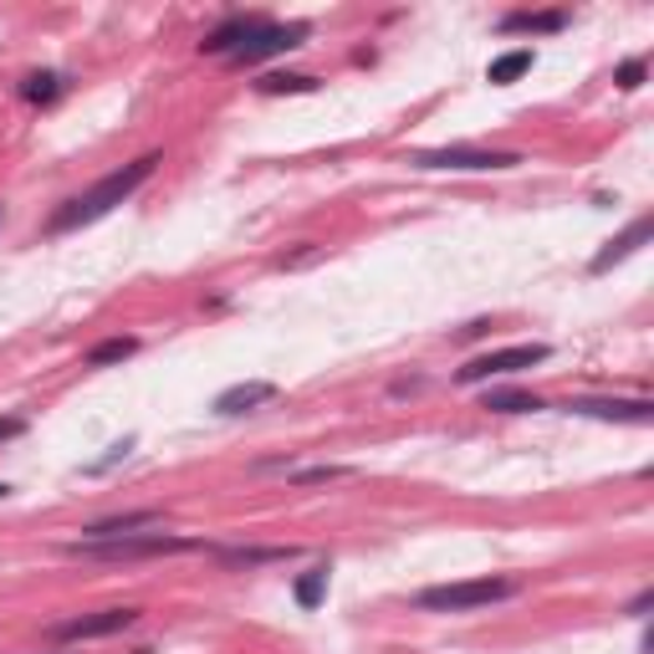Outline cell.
<instances>
[{"instance_id": "cell-18", "label": "cell", "mask_w": 654, "mask_h": 654, "mask_svg": "<svg viewBox=\"0 0 654 654\" xmlns=\"http://www.w3.org/2000/svg\"><path fill=\"white\" fill-rule=\"evenodd\" d=\"M292 558V548H226L220 552V562H230V568H256V562H287Z\"/></svg>"}, {"instance_id": "cell-16", "label": "cell", "mask_w": 654, "mask_h": 654, "mask_svg": "<svg viewBox=\"0 0 654 654\" xmlns=\"http://www.w3.org/2000/svg\"><path fill=\"white\" fill-rule=\"evenodd\" d=\"M256 93H261V97H281V93H318V77H308V72H267V77L256 82Z\"/></svg>"}, {"instance_id": "cell-2", "label": "cell", "mask_w": 654, "mask_h": 654, "mask_svg": "<svg viewBox=\"0 0 654 654\" xmlns=\"http://www.w3.org/2000/svg\"><path fill=\"white\" fill-rule=\"evenodd\" d=\"M205 542L169 532H134V537H107V542H68V558L82 562H138V558H174V552H200ZM210 552V548H205Z\"/></svg>"}, {"instance_id": "cell-21", "label": "cell", "mask_w": 654, "mask_h": 654, "mask_svg": "<svg viewBox=\"0 0 654 654\" xmlns=\"http://www.w3.org/2000/svg\"><path fill=\"white\" fill-rule=\"evenodd\" d=\"M644 77H650V68H644V56H629V62H619V72H614V82L624 87V93L644 87Z\"/></svg>"}, {"instance_id": "cell-13", "label": "cell", "mask_w": 654, "mask_h": 654, "mask_svg": "<svg viewBox=\"0 0 654 654\" xmlns=\"http://www.w3.org/2000/svg\"><path fill=\"white\" fill-rule=\"evenodd\" d=\"M277 399V384H267V378H251V384H236L226 388L220 399H215V414H246V409H261V404Z\"/></svg>"}, {"instance_id": "cell-6", "label": "cell", "mask_w": 654, "mask_h": 654, "mask_svg": "<svg viewBox=\"0 0 654 654\" xmlns=\"http://www.w3.org/2000/svg\"><path fill=\"white\" fill-rule=\"evenodd\" d=\"M414 169H517L521 154L507 148H425V154H409Z\"/></svg>"}, {"instance_id": "cell-5", "label": "cell", "mask_w": 654, "mask_h": 654, "mask_svg": "<svg viewBox=\"0 0 654 654\" xmlns=\"http://www.w3.org/2000/svg\"><path fill=\"white\" fill-rule=\"evenodd\" d=\"M308 37H312L308 21H287V27H281V21H261V27L251 31V41L230 52V62H241V68H256V62H267V56L297 52V46H302Z\"/></svg>"}, {"instance_id": "cell-22", "label": "cell", "mask_w": 654, "mask_h": 654, "mask_svg": "<svg viewBox=\"0 0 654 654\" xmlns=\"http://www.w3.org/2000/svg\"><path fill=\"white\" fill-rule=\"evenodd\" d=\"M343 476H353L347 466H318V470H297L292 481L297 486H318V481H343Z\"/></svg>"}, {"instance_id": "cell-7", "label": "cell", "mask_w": 654, "mask_h": 654, "mask_svg": "<svg viewBox=\"0 0 654 654\" xmlns=\"http://www.w3.org/2000/svg\"><path fill=\"white\" fill-rule=\"evenodd\" d=\"M138 624V609H103V614H82V619H68L56 624L52 634L62 644H87V640H107V634H123V629Z\"/></svg>"}, {"instance_id": "cell-9", "label": "cell", "mask_w": 654, "mask_h": 654, "mask_svg": "<svg viewBox=\"0 0 654 654\" xmlns=\"http://www.w3.org/2000/svg\"><path fill=\"white\" fill-rule=\"evenodd\" d=\"M261 21H267V15H230V21H220V27H215L210 37L200 41V52L205 56H230L236 46H246V41H251V31L261 27Z\"/></svg>"}, {"instance_id": "cell-19", "label": "cell", "mask_w": 654, "mask_h": 654, "mask_svg": "<svg viewBox=\"0 0 654 654\" xmlns=\"http://www.w3.org/2000/svg\"><path fill=\"white\" fill-rule=\"evenodd\" d=\"M134 353H138L134 338H107V343H97L87 353V368H107V363H123V359H134Z\"/></svg>"}, {"instance_id": "cell-1", "label": "cell", "mask_w": 654, "mask_h": 654, "mask_svg": "<svg viewBox=\"0 0 654 654\" xmlns=\"http://www.w3.org/2000/svg\"><path fill=\"white\" fill-rule=\"evenodd\" d=\"M159 169V154H144V159H134V164H123V169H113V174H103L93 189H82L77 200H68L62 210L52 215V236H68V230H82V226H93V220H103L107 210H118L123 200H134V189L138 185H148V174Z\"/></svg>"}, {"instance_id": "cell-11", "label": "cell", "mask_w": 654, "mask_h": 654, "mask_svg": "<svg viewBox=\"0 0 654 654\" xmlns=\"http://www.w3.org/2000/svg\"><path fill=\"white\" fill-rule=\"evenodd\" d=\"M644 241H650V215H640V220H634V226H629L624 236H614V241H609L599 256H593V277H603V271H609V267H619V261H629V256L640 251Z\"/></svg>"}, {"instance_id": "cell-23", "label": "cell", "mask_w": 654, "mask_h": 654, "mask_svg": "<svg viewBox=\"0 0 654 654\" xmlns=\"http://www.w3.org/2000/svg\"><path fill=\"white\" fill-rule=\"evenodd\" d=\"M15 435H27V419H0V445L15 440Z\"/></svg>"}, {"instance_id": "cell-8", "label": "cell", "mask_w": 654, "mask_h": 654, "mask_svg": "<svg viewBox=\"0 0 654 654\" xmlns=\"http://www.w3.org/2000/svg\"><path fill=\"white\" fill-rule=\"evenodd\" d=\"M568 414L583 419H614V425H650L654 419V399H568Z\"/></svg>"}, {"instance_id": "cell-20", "label": "cell", "mask_w": 654, "mask_h": 654, "mask_svg": "<svg viewBox=\"0 0 654 654\" xmlns=\"http://www.w3.org/2000/svg\"><path fill=\"white\" fill-rule=\"evenodd\" d=\"M21 97H27V103H56V97H62V77H56V72H31V77L21 82Z\"/></svg>"}, {"instance_id": "cell-15", "label": "cell", "mask_w": 654, "mask_h": 654, "mask_svg": "<svg viewBox=\"0 0 654 654\" xmlns=\"http://www.w3.org/2000/svg\"><path fill=\"white\" fill-rule=\"evenodd\" d=\"M481 409H491V414H532V409H542V399L527 394V388H486Z\"/></svg>"}, {"instance_id": "cell-24", "label": "cell", "mask_w": 654, "mask_h": 654, "mask_svg": "<svg viewBox=\"0 0 654 654\" xmlns=\"http://www.w3.org/2000/svg\"><path fill=\"white\" fill-rule=\"evenodd\" d=\"M650 603H654V593H640V599L629 603V614H634V619H644V614H650Z\"/></svg>"}, {"instance_id": "cell-4", "label": "cell", "mask_w": 654, "mask_h": 654, "mask_svg": "<svg viewBox=\"0 0 654 654\" xmlns=\"http://www.w3.org/2000/svg\"><path fill=\"white\" fill-rule=\"evenodd\" d=\"M552 347L548 343H511V347H491L481 359H470L466 368H455L460 384H486V378H501V374H521V368H537L548 363Z\"/></svg>"}, {"instance_id": "cell-10", "label": "cell", "mask_w": 654, "mask_h": 654, "mask_svg": "<svg viewBox=\"0 0 654 654\" xmlns=\"http://www.w3.org/2000/svg\"><path fill=\"white\" fill-rule=\"evenodd\" d=\"M144 527H164V511H123V517H103L93 527H82V542H107V537H134Z\"/></svg>"}, {"instance_id": "cell-3", "label": "cell", "mask_w": 654, "mask_h": 654, "mask_svg": "<svg viewBox=\"0 0 654 654\" xmlns=\"http://www.w3.org/2000/svg\"><path fill=\"white\" fill-rule=\"evenodd\" d=\"M501 599H517V583L511 578H470V583H435L419 588L414 603L425 614H470V609H491Z\"/></svg>"}, {"instance_id": "cell-14", "label": "cell", "mask_w": 654, "mask_h": 654, "mask_svg": "<svg viewBox=\"0 0 654 654\" xmlns=\"http://www.w3.org/2000/svg\"><path fill=\"white\" fill-rule=\"evenodd\" d=\"M527 72H532V46H517V52L496 56L491 68H486V82H491V87H511V82L527 77Z\"/></svg>"}, {"instance_id": "cell-17", "label": "cell", "mask_w": 654, "mask_h": 654, "mask_svg": "<svg viewBox=\"0 0 654 654\" xmlns=\"http://www.w3.org/2000/svg\"><path fill=\"white\" fill-rule=\"evenodd\" d=\"M297 609H318L322 599H328V562H318V568H308V573L297 578Z\"/></svg>"}, {"instance_id": "cell-12", "label": "cell", "mask_w": 654, "mask_h": 654, "mask_svg": "<svg viewBox=\"0 0 654 654\" xmlns=\"http://www.w3.org/2000/svg\"><path fill=\"white\" fill-rule=\"evenodd\" d=\"M562 27H568V11H507L501 15L507 37H552Z\"/></svg>"}, {"instance_id": "cell-25", "label": "cell", "mask_w": 654, "mask_h": 654, "mask_svg": "<svg viewBox=\"0 0 654 654\" xmlns=\"http://www.w3.org/2000/svg\"><path fill=\"white\" fill-rule=\"evenodd\" d=\"M6 496H11V486H6V481H0V501H6Z\"/></svg>"}]
</instances>
